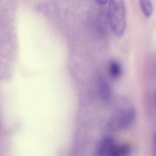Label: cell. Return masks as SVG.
Instances as JSON below:
<instances>
[{
	"label": "cell",
	"mask_w": 156,
	"mask_h": 156,
	"mask_svg": "<svg viewBox=\"0 0 156 156\" xmlns=\"http://www.w3.org/2000/svg\"><path fill=\"white\" fill-rule=\"evenodd\" d=\"M140 7L145 16L149 17L153 12V5L150 1L145 0L140 1Z\"/></svg>",
	"instance_id": "cell-7"
},
{
	"label": "cell",
	"mask_w": 156,
	"mask_h": 156,
	"mask_svg": "<svg viewBox=\"0 0 156 156\" xmlns=\"http://www.w3.org/2000/svg\"><path fill=\"white\" fill-rule=\"evenodd\" d=\"M154 144L155 151L156 155V133L154 136Z\"/></svg>",
	"instance_id": "cell-9"
},
{
	"label": "cell",
	"mask_w": 156,
	"mask_h": 156,
	"mask_svg": "<svg viewBox=\"0 0 156 156\" xmlns=\"http://www.w3.org/2000/svg\"><path fill=\"white\" fill-rule=\"evenodd\" d=\"M109 73L113 79H117L122 73V68L120 63L115 60L111 61L109 65Z\"/></svg>",
	"instance_id": "cell-5"
},
{
	"label": "cell",
	"mask_w": 156,
	"mask_h": 156,
	"mask_svg": "<svg viewBox=\"0 0 156 156\" xmlns=\"http://www.w3.org/2000/svg\"><path fill=\"white\" fill-rule=\"evenodd\" d=\"M131 152V147L127 144L116 146L111 156H129Z\"/></svg>",
	"instance_id": "cell-6"
},
{
	"label": "cell",
	"mask_w": 156,
	"mask_h": 156,
	"mask_svg": "<svg viewBox=\"0 0 156 156\" xmlns=\"http://www.w3.org/2000/svg\"><path fill=\"white\" fill-rule=\"evenodd\" d=\"M110 26L114 34L121 37L126 28V8L123 1H110L109 4Z\"/></svg>",
	"instance_id": "cell-1"
},
{
	"label": "cell",
	"mask_w": 156,
	"mask_h": 156,
	"mask_svg": "<svg viewBox=\"0 0 156 156\" xmlns=\"http://www.w3.org/2000/svg\"><path fill=\"white\" fill-rule=\"evenodd\" d=\"M99 91L102 99L104 100H108L111 95V88L108 82L104 79H101L99 83Z\"/></svg>",
	"instance_id": "cell-4"
},
{
	"label": "cell",
	"mask_w": 156,
	"mask_h": 156,
	"mask_svg": "<svg viewBox=\"0 0 156 156\" xmlns=\"http://www.w3.org/2000/svg\"><path fill=\"white\" fill-rule=\"evenodd\" d=\"M136 117V111L133 108L126 109L114 116L111 119L110 125L119 130H125L133 123Z\"/></svg>",
	"instance_id": "cell-2"
},
{
	"label": "cell",
	"mask_w": 156,
	"mask_h": 156,
	"mask_svg": "<svg viewBox=\"0 0 156 156\" xmlns=\"http://www.w3.org/2000/svg\"><path fill=\"white\" fill-rule=\"evenodd\" d=\"M96 2L101 5H105L106 4L108 1H104V0H99V1H96Z\"/></svg>",
	"instance_id": "cell-8"
},
{
	"label": "cell",
	"mask_w": 156,
	"mask_h": 156,
	"mask_svg": "<svg viewBox=\"0 0 156 156\" xmlns=\"http://www.w3.org/2000/svg\"><path fill=\"white\" fill-rule=\"evenodd\" d=\"M116 146L113 138L110 136L104 137L98 145L97 155L98 156H111Z\"/></svg>",
	"instance_id": "cell-3"
},
{
	"label": "cell",
	"mask_w": 156,
	"mask_h": 156,
	"mask_svg": "<svg viewBox=\"0 0 156 156\" xmlns=\"http://www.w3.org/2000/svg\"><path fill=\"white\" fill-rule=\"evenodd\" d=\"M155 101L156 102V93H155Z\"/></svg>",
	"instance_id": "cell-10"
}]
</instances>
